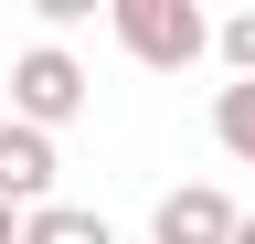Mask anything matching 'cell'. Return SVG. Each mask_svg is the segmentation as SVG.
<instances>
[{
	"instance_id": "cell-7",
	"label": "cell",
	"mask_w": 255,
	"mask_h": 244,
	"mask_svg": "<svg viewBox=\"0 0 255 244\" xmlns=\"http://www.w3.org/2000/svg\"><path fill=\"white\" fill-rule=\"evenodd\" d=\"M213 53L234 64V85H255V11H234V21H223V43H213Z\"/></svg>"
},
{
	"instance_id": "cell-2",
	"label": "cell",
	"mask_w": 255,
	"mask_h": 244,
	"mask_svg": "<svg viewBox=\"0 0 255 244\" xmlns=\"http://www.w3.org/2000/svg\"><path fill=\"white\" fill-rule=\"evenodd\" d=\"M11 106H21V128H43V138H53L64 117L85 106V64H75L64 43H32L21 64H11Z\"/></svg>"
},
{
	"instance_id": "cell-3",
	"label": "cell",
	"mask_w": 255,
	"mask_h": 244,
	"mask_svg": "<svg viewBox=\"0 0 255 244\" xmlns=\"http://www.w3.org/2000/svg\"><path fill=\"white\" fill-rule=\"evenodd\" d=\"M0 202L11 212H43L53 202V138L21 128V117H0Z\"/></svg>"
},
{
	"instance_id": "cell-1",
	"label": "cell",
	"mask_w": 255,
	"mask_h": 244,
	"mask_svg": "<svg viewBox=\"0 0 255 244\" xmlns=\"http://www.w3.org/2000/svg\"><path fill=\"white\" fill-rule=\"evenodd\" d=\"M117 43L138 53L149 75H181V64H202L223 32H213L202 11H191V0H117Z\"/></svg>"
},
{
	"instance_id": "cell-5",
	"label": "cell",
	"mask_w": 255,
	"mask_h": 244,
	"mask_svg": "<svg viewBox=\"0 0 255 244\" xmlns=\"http://www.w3.org/2000/svg\"><path fill=\"white\" fill-rule=\"evenodd\" d=\"M21 244H117V234H107V212H75V202H43V212H21Z\"/></svg>"
},
{
	"instance_id": "cell-8",
	"label": "cell",
	"mask_w": 255,
	"mask_h": 244,
	"mask_svg": "<svg viewBox=\"0 0 255 244\" xmlns=\"http://www.w3.org/2000/svg\"><path fill=\"white\" fill-rule=\"evenodd\" d=\"M0 244H21V223H11V202H0Z\"/></svg>"
},
{
	"instance_id": "cell-4",
	"label": "cell",
	"mask_w": 255,
	"mask_h": 244,
	"mask_svg": "<svg viewBox=\"0 0 255 244\" xmlns=\"http://www.w3.org/2000/svg\"><path fill=\"white\" fill-rule=\"evenodd\" d=\"M149 234H159V244H234V234H245V212L223 202L213 180H191V191L159 202V223H149Z\"/></svg>"
},
{
	"instance_id": "cell-6",
	"label": "cell",
	"mask_w": 255,
	"mask_h": 244,
	"mask_svg": "<svg viewBox=\"0 0 255 244\" xmlns=\"http://www.w3.org/2000/svg\"><path fill=\"white\" fill-rule=\"evenodd\" d=\"M213 138L255 170V85H223V96H213Z\"/></svg>"
},
{
	"instance_id": "cell-9",
	"label": "cell",
	"mask_w": 255,
	"mask_h": 244,
	"mask_svg": "<svg viewBox=\"0 0 255 244\" xmlns=\"http://www.w3.org/2000/svg\"><path fill=\"white\" fill-rule=\"evenodd\" d=\"M234 244H255V212H245V234H234Z\"/></svg>"
}]
</instances>
